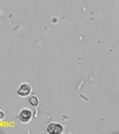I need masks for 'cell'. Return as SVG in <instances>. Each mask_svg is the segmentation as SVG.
Here are the masks:
<instances>
[{
  "label": "cell",
  "instance_id": "6da1fadb",
  "mask_svg": "<svg viewBox=\"0 0 119 134\" xmlns=\"http://www.w3.org/2000/svg\"><path fill=\"white\" fill-rule=\"evenodd\" d=\"M46 130L49 134H61L64 131V128L61 124L51 122L47 124Z\"/></svg>",
  "mask_w": 119,
  "mask_h": 134
},
{
  "label": "cell",
  "instance_id": "7a4b0ae2",
  "mask_svg": "<svg viewBox=\"0 0 119 134\" xmlns=\"http://www.w3.org/2000/svg\"><path fill=\"white\" fill-rule=\"evenodd\" d=\"M33 116L32 111L29 108H22L18 113V119L22 123H28L31 121V118Z\"/></svg>",
  "mask_w": 119,
  "mask_h": 134
},
{
  "label": "cell",
  "instance_id": "3957f363",
  "mask_svg": "<svg viewBox=\"0 0 119 134\" xmlns=\"http://www.w3.org/2000/svg\"><path fill=\"white\" fill-rule=\"evenodd\" d=\"M31 92V86L27 82H23L19 86L17 90V94L21 97H26L30 94Z\"/></svg>",
  "mask_w": 119,
  "mask_h": 134
},
{
  "label": "cell",
  "instance_id": "277c9868",
  "mask_svg": "<svg viewBox=\"0 0 119 134\" xmlns=\"http://www.w3.org/2000/svg\"><path fill=\"white\" fill-rule=\"evenodd\" d=\"M28 102L31 106L33 107H37L39 104V100L38 98L35 95H31V96H29L28 98Z\"/></svg>",
  "mask_w": 119,
  "mask_h": 134
},
{
  "label": "cell",
  "instance_id": "5b68a950",
  "mask_svg": "<svg viewBox=\"0 0 119 134\" xmlns=\"http://www.w3.org/2000/svg\"><path fill=\"white\" fill-rule=\"evenodd\" d=\"M4 117H5V113H4V111L0 110V121L3 120L4 119Z\"/></svg>",
  "mask_w": 119,
  "mask_h": 134
}]
</instances>
